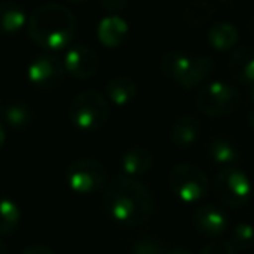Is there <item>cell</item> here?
Masks as SVG:
<instances>
[{"mask_svg": "<svg viewBox=\"0 0 254 254\" xmlns=\"http://www.w3.org/2000/svg\"><path fill=\"white\" fill-rule=\"evenodd\" d=\"M0 254H9V251H7V247L4 246V244L0 242Z\"/></svg>", "mask_w": 254, "mask_h": 254, "instance_id": "cell-32", "label": "cell"}, {"mask_svg": "<svg viewBox=\"0 0 254 254\" xmlns=\"http://www.w3.org/2000/svg\"><path fill=\"white\" fill-rule=\"evenodd\" d=\"M134 254H164V246L157 239H141L134 244Z\"/></svg>", "mask_w": 254, "mask_h": 254, "instance_id": "cell-24", "label": "cell"}, {"mask_svg": "<svg viewBox=\"0 0 254 254\" xmlns=\"http://www.w3.org/2000/svg\"><path fill=\"white\" fill-rule=\"evenodd\" d=\"M169 185L173 193L187 204H195L209 193V180L205 173L191 164H178L171 169Z\"/></svg>", "mask_w": 254, "mask_h": 254, "instance_id": "cell-7", "label": "cell"}, {"mask_svg": "<svg viewBox=\"0 0 254 254\" xmlns=\"http://www.w3.org/2000/svg\"><path fill=\"white\" fill-rule=\"evenodd\" d=\"M28 80L35 87L51 89L56 87L64 77L63 60L54 53H44L37 56L32 63L28 64Z\"/></svg>", "mask_w": 254, "mask_h": 254, "instance_id": "cell-9", "label": "cell"}, {"mask_svg": "<svg viewBox=\"0 0 254 254\" xmlns=\"http://www.w3.org/2000/svg\"><path fill=\"white\" fill-rule=\"evenodd\" d=\"M200 254H237V251L228 242H212L205 246Z\"/></svg>", "mask_w": 254, "mask_h": 254, "instance_id": "cell-25", "label": "cell"}, {"mask_svg": "<svg viewBox=\"0 0 254 254\" xmlns=\"http://www.w3.org/2000/svg\"><path fill=\"white\" fill-rule=\"evenodd\" d=\"M66 2H71V4H84L87 0H66Z\"/></svg>", "mask_w": 254, "mask_h": 254, "instance_id": "cell-33", "label": "cell"}, {"mask_svg": "<svg viewBox=\"0 0 254 254\" xmlns=\"http://www.w3.org/2000/svg\"><path fill=\"white\" fill-rule=\"evenodd\" d=\"M200 120L195 115H181L180 119H176V122L173 124L171 129V141L180 148L190 146L200 138Z\"/></svg>", "mask_w": 254, "mask_h": 254, "instance_id": "cell-15", "label": "cell"}, {"mask_svg": "<svg viewBox=\"0 0 254 254\" xmlns=\"http://www.w3.org/2000/svg\"><path fill=\"white\" fill-rule=\"evenodd\" d=\"M160 71L185 89H197L214 71V61L205 56L167 53L160 60Z\"/></svg>", "mask_w": 254, "mask_h": 254, "instance_id": "cell-3", "label": "cell"}, {"mask_svg": "<svg viewBox=\"0 0 254 254\" xmlns=\"http://www.w3.org/2000/svg\"><path fill=\"white\" fill-rule=\"evenodd\" d=\"M230 75L242 85H254V49L242 46L230 54Z\"/></svg>", "mask_w": 254, "mask_h": 254, "instance_id": "cell-12", "label": "cell"}, {"mask_svg": "<svg viewBox=\"0 0 254 254\" xmlns=\"http://www.w3.org/2000/svg\"><path fill=\"white\" fill-rule=\"evenodd\" d=\"M230 246L235 251H247L254 246V226L249 223H240L230 235Z\"/></svg>", "mask_w": 254, "mask_h": 254, "instance_id": "cell-23", "label": "cell"}, {"mask_svg": "<svg viewBox=\"0 0 254 254\" xmlns=\"http://www.w3.org/2000/svg\"><path fill=\"white\" fill-rule=\"evenodd\" d=\"M105 92L110 103L115 106H126L134 99L136 84L129 77H115L106 84Z\"/></svg>", "mask_w": 254, "mask_h": 254, "instance_id": "cell-18", "label": "cell"}, {"mask_svg": "<svg viewBox=\"0 0 254 254\" xmlns=\"http://www.w3.org/2000/svg\"><path fill=\"white\" fill-rule=\"evenodd\" d=\"M28 35L46 53H60L71 44L75 35V16L61 4L37 7L28 19Z\"/></svg>", "mask_w": 254, "mask_h": 254, "instance_id": "cell-2", "label": "cell"}, {"mask_svg": "<svg viewBox=\"0 0 254 254\" xmlns=\"http://www.w3.org/2000/svg\"><path fill=\"white\" fill-rule=\"evenodd\" d=\"M240 105V92L226 82L216 80L202 85L197 94V108L211 119H219L233 113Z\"/></svg>", "mask_w": 254, "mask_h": 254, "instance_id": "cell-6", "label": "cell"}, {"mask_svg": "<svg viewBox=\"0 0 254 254\" xmlns=\"http://www.w3.org/2000/svg\"><path fill=\"white\" fill-rule=\"evenodd\" d=\"M0 119L12 129H25L32 124V108L25 103H2L0 101Z\"/></svg>", "mask_w": 254, "mask_h": 254, "instance_id": "cell-19", "label": "cell"}, {"mask_svg": "<svg viewBox=\"0 0 254 254\" xmlns=\"http://www.w3.org/2000/svg\"><path fill=\"white\" fill-rule=\"evenodd\" d=\"M212 191L223 205L230 209H239L249 202L253 195V185L242 169L235 166L223 167L214 176Z\"/></svg>", "mask_w": 254, "mask_h": 254, "instance_id": "cell-5", "label": "cell"}, {"mask_svg": "<svg viewBox=\"0 0 254 254\" xmlns=\"http://www.w3.org/2000/svg\"><path fill=\"white\" fill-rule=\"evenodd\" d=\"M167 254H191L188 249H185V247H173V249L167 251Z\"/></svg>", "mask_w": 254, "mask_h": 254, "instance_id": "cell-28", "label": "cell"}, {"mask_svg": "<svg viewBox=\"0 0 254 254\" xmlns=\"http://www.w3.org/2000/svg\"><path fill=\"white\" fill-rule=\"evenodd\" d=\"M19 207L9 198H0V235H9L19 225Z\"/></svg>", "mask_w": 254, "mask_h": 254, "instance_id": "cell-22", "label": "cell"}, {"mask_svg": "<svg viewBox=\"0 0 254 254\" xmlns=\"http://www.w3.org/2000/svg\"><path fill=\"white\" fill-rule=\"evenodd\" d=\"M4 143H5V129H4V126L0 124V150H2Z\"/></svg>", "mask_w": 254, "mask_h": 254, "instance_id": "cell-29", "label": "cell"}, {"mask_svg": "<svg viewBox=\"0 0 254 254\" xmlns=\"http://www.w3.org/2000/svg\"><path fill=\"white\" fill-rule=\"evenodd\" d=\"M21 254H54V253L46 246H30Z\"/></svg>", "mask_w": 254, "mask_h": 254, "instance_id": "cell-27", "label": "cell"}, {"mask_svg": "<svg viewBox=\"0 0 254 254\" xmlns=\"http://www.w3.org/2000/svg\"><path fill=\"white\" fill-rule=\"evenodd\" d=\"M247 120H249V127L254 131V108L249 112V115H247Z\"/></svg>", "mask_w": 254, "mask_h": 254, "instance_id": "cell-30", "label": "cell"}, {"mask_svg": "<svg viewBox=\"0 0 254 254\" xmlns=\"http://www.w3.org/2000/svg\"><path fill=\"white\" fill-rule=\"evenodd\" d=\"M28 25L25 9L16 2L0 4V33H16Z\"/></svg>", "mask_w": 254, "mask_h": 254, "instance_id": "cell-16", "label": "cell"}, {"mask_svg": "<svg viewBox=\"0 0 254 254\" xmlns=\"http://www.w3.org/2000/svg\"><path fill=\"white\" fill-rule=\"evenodd\" d=\"M129 35V25L117 14L103 18L98 25V39L105 47H119Z\"/></svg>", "mask_w": 254, "mask_h": 254, "instance_id": "cell-13", "label": "cell"}, {"mask_svg": "<svg viewBox=\"0 0 254 254\" xmlns=\"http://www.w3.org/2000/svg\"><path fill=\"white\" fill-rule=\"evenodd\" d=\"M110 117L108 99L98 91H84L70 105V120L80 131H98Z\"/></svg>", "mask_w": 254, "mask_h": 254, "instance_id": "cell-4", "label": "cell"}, {"mask_svg": "<svg viewBox=\"0 0 254 254\" xmlns=\"http://www.w3.org/2000/svg\"><path fill=\"white\" fill-rule=\"evenodd\" d=\"M249 33H251V37L254 39V16L251 18V23H249Z\"/></svg>", "mask_w": 254, "mask_h": 254, "instance_id": "cell-31", "label": "cell"}, {"mask_svg": "<svg viewBox=\"0 0 254 254\" xmlns=\"http://www.w3.org/2000/svg\"><path fill=\"white\" fill-rule=\"evenodd\" d=\"M209 157L221 167H232L239 162L240 153L228 138H214L209 143Z\"/></svg>", "mask_w": 254, "mask_h": 254, "instance_id": "cell-20", "label": "cell"}, {"mask_svg": "<svg viewBox=\"0 0 254 254\" xmlns=\"http://www.w3.org/2000/svg\"><path fill=\"white\" fill-rule=\"evenodd\" d=\"M152 164L153 155L148 148H145V146H132L131 150H127L124 153L122 160H120V169H122L124 176L139 178L145 173H148Z\"/></svg>", "mask_w": 254, "mask_h": 254, "instance_id": "cell-14", "label": "cell"}, {"mask_svg": "<svg viewBox=\"0 0 254 254\" xmlns=\"http://www.w3.org/2000/svg\"><path fill=\"white\" fill-rule=\"evenodd\" d=\"M214 16V5L207 0H197L185 11V21L190 26H204Z\"/></svg>", "mask_w": 254, "mask_h": 254, "instance_id": "cell-21", "label": "cell"}, {"mask_svg": "<svg viewBox=\"0 0 254 254\" xmlns=\"http://www.w3.org/2000/svg\"><path fill=\"white\" fill-rule=\"evenodd\" d=\"M251 103H253V108H254V85L251 89Z\"/></svg>", "mask_w": 254, "mask_h": 254, "instance_id": "cell-34", "label": "cell"}, {"mask_svg": "<svg viewBox=\"0 0 254 254\" xmlns=\"http://www.w3.org/2000/svg\"><path fill=\"white\" fill-rule=\"evenodd\" d=\"M106 12L110 14H117V12H122L127 7L129 0H99Z\"/></svg>", "mask_w": 254, "mask_h": 254, "instance_id": "cell-26", "label": "cell"}, {"mask_svg": "<svg viewBox=\"0 0 254 254\" xmlns=\"http://www.w3.org/2000/svg\"><path fill=\"white\" fill-rule=\"evenodd\" d=\"M195 228L204 237H219L228 228V218L216 205H202L195 211Z\"/></svg>", "mask_w": 254, "mask_h": 254, "instance_id": "cell-11", "label": "cell"}, {"mask_svg": "<svg viewBox=\"0 0 254 254\" xmlns=\"http://www.w3.org/2000/svg\"><path fill=\"white\" fill-rule=\"evenodd\" d=\"M239 37H240L239 30L232 23H216L207 32L209 46L214 47L219 53L233 49L237 46V42H239Z\"/></svg>", "mask_w": 254, "mask_h": 254, "instance_id": "cell-17", "label": "cell"}, {"mask_svg": "<svg viewBox=\"0 0 254 254\" xmlns=\"http://www.w3.org/2000/svg\"><path fill=\"white\" fill-rule=\"evenodd\" d=\"M64 71L73 75L75 78H91L99 68V58L94 49L87 46H75L68 49L63 56Z\"/></svg>", "mask_w": 254, "mask_h": 254, "instance_id": "cell-10", "label": "cell"}, {"mask_svg": "<svg viewBox=\"0 0 254 254\" xmlns=\"http://www.w3.org/2000/svg\"><path fill=\"white\" fill-rule=\"evenodd\" d=\"M103 209L110 219L132 228L148 221L153 211V198L141 181L122 174L105 188Z\"/></svg>", "mask_w": 254, "mask_h": 254, "instance_id": "cell-1", "label": "cell"}, {"mask_svg": "<svg viewBox=\"0 0 254 254\" xmlns=\"http://www.w3.org/2000/svg\"><path fill=\"white\" fill-rule=\"evenodd\" d=\"M66 181L75 193H94L106 183V167L96 159H78L68 167Z\"/></svg>", "mask_w": 254, "mask_h": 254, "instance_id": "cell-8", "label": "cell"}]
</instances>
